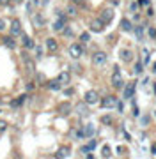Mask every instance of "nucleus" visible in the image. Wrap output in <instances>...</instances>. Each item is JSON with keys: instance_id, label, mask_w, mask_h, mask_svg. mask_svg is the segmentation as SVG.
<instances>
[{"instance_id": "1", "label": "nucleus", "mask_w": 156, "mask_h": 159, "mask_svg": "<svg viewBox=\"0 0 156 159\" xmlns=\"http://www.w3.org/2000/svg\"><path fill=\"white\" fill-rule=\"evenodd\" d=\"M9 32H11L12 37H18V35L23 34V32H21V21H20L18 18L11 20V25H9Z\"/></svg>"}, {"instance_id": "2", "label": "nucleus", "mask_w": 156, "mask_h": 159, "mask_svg": "<svg viewBox=\"0 0 156 159\" xmlns=\"http://www.w3.org/2000/svg\"><path fill=\"white\" fill-rule=\"evenodd\" d=\"M112 85L116 87V89H124V81H122V76H121L119 67H114V74H112Z\"/></svg>"}, {"instance_id": "3", "label": "nucleus", "mask_w": 156, "mask_h": 159, "mask_svg": "<svg viewBox=\"0 0 156 159\" xmlns=\"http://www.w3.org/2000/svg\"><path fill=\"white\" fill-rule=\"evenodd\" d=\"M83 101H85L87 104H98V102H99L98 90H87L85 96H83Z\"/></svg>"}, {"instance_id": "4", "label": "nucleus", "mask_w": 156, "mask_h": 159, "mask_svg": "<svg viewBox=\"0 0 156 159\" xmlns=\"http://www.w3.org/2000/svg\"><path fill=\"white\" fill-rule=\"evenodd\" d=\"M108 60V55L105 53V51H96L92 55V64L94 66H105Z\"/></svg>"}, {"instance_id": "5", "label": "nucleus", "mask_w": 156, "mask_h": 159, "mask_svg": "<svg viewBox=\"0 0 156 159\" xmlns=\"http://www.w3.org/2000/svg\"><path fill=\"white\" fill-rule=\"evenodd\" d=\"M68 51H69V55L73 58H80L82 55H83V46L78 44V43H75V44L69 46V50H68Z\"/></svg>"}, {"instance_id": "6", "label": "nucleus", "mask_w": 156, "mask_h": 159, "mask_svg": "<svg viewBox=\"0 0 156 159\" xmlns=\"http://www.w3.org/2000/svg\"><path fill=\"white\" fill-rule=\"evenodd\" d=\"M99 20H101L105 25L112 23V20H114V11H112V9H103L101 14H99Z\"/></svg>"}, {"instance_id": "7", "label": "nucleus", "mask_w": 156, "mask_h": 159, "mask_svg": "<svg viewBox=\"0 0 156 159\" xmlns=\"http://www.w3.org/2000/svg\"><path fill=\"white\" fill-rule=\"evenodd\" d=\"M116 104H117L116 96H105L103 99H101V106H103V108H116Z\"/></svg>"}, {"instance_id": "8", "label": "nucleus", "mask_w": 156, "mask_h": 159, "mask_svg": "<svg viewBox=\"0 0 156 159\" xmlns=\"http://www.w3.org/2000/svg\"><path fill=\"white\" fill-rule=\"evenodd\" d=\"M119 57H121L122 62H131L133 60V51L130 50V48H122V50L119 51Z\"/></svg>"}, {"instance_id": "9", "label": "nucleus", "mask_w": 156, "mask_h": 159, "mask_svg": "<svg viewBox=\"0 0 156 159\" xmlns=\"http://www.w3.org/2000/svg\"><path fill=\"white\" fill-rule=\"evenodd\" d=\"M69 154H71V148L62 145V147H59V150L55 152V159H66Z\"/></svg>"}, {"instance_id": "10", "label": "nucleus", "mask_w": 156, "mask_h": 159, "mask_svg": "<svg viewBox=\"0 0 156 159\" xmlns=\"http://www.w3.org/2000/svg\"><path fill=\"white\" fill-rule=\"evenodd\" d=\"M91 30H92V32H103L105 30V23L101 21L99 18H96V20L91 21Z\"/></svg>"}, {"instance_id": "11", "label": "nucleus", "mask_w": 156, "mask_h": 159, "mask_svg": "<svg viewBox=\"0 0 156 159\" xmlns=\"http://www.w3.org/2000/svg\"><path fill=\"white\" fill-rule=\"evenodd\" d=\"M2 43H4V46H6V48H9V50H16V41H14V37H12V35H4Z\"/></svg>"}, {"instance_id": "12", "label": "nucleus", "mask_w": 156, "mask_h": 159, "mask_svg": "<svg viewBox=\"0 0 156 159\" xmlns=\"http://www.w3.org/2000/svg\"><path fill=\"white\" fill-rule=\"evenodd\" d=\"M135 87H137L135 81H131V83H128V85L124 87V97H126V99L133 97V94H135Z\"/></svg>"}, {"instance_id": "13", "label": "nucleus", "mask_w": 156, "mask_h": 159, "mask_svg": "<svg viewBox=\"0 0 156 159\" xmlns=\"http://www.w3.org/2000/svg\"><path fill=\"white\" fill-rule=\"evenodd\" d=\"M46 85H48V89H50L52 92H59V90H60V87H62V83H60L57 78H55V80H50V81H46Z\"/></svg>"}, {"instance_id": "14", "label": "nucleus", "mask_w": 156, "mask_h": 159, "mask_svg": "<svg viewBox=\"0 0 156 159\" xmlns=\"http://www.w3.org/2000/svg\"><path fill=\"white\" fill-rule=\"evenodd\" d=\"M45 46H46V50H48V51H57L59 43H57V39H53V37H48L46 43H45Z\"/></svg>"}, {"instance_id": "15", "label": "nucleus", "mask_w": 156, "mask_h": 159, "mask_svg": "<svg viewBox=\"0 0 156 159\" xmlns=\"http://www.w3.org/2000/svg\"><path fill=\"white\" fill-rule=\"evenodd\" d=\"M34 25L37 27V29H43V27L46 25V20H45V16H43V14H34Z\"/></svg>"}, {"instance_id": "16", "label": "nucleus", "mask_w": 156, "mask_h": 159, "mask_svg": "<svg viewBox=\"0 0 156 159\" xmlns=\"http://www.w3.org/2000/svg\"><path fill=\"white\" fill-rule=\"evenodd\" d=\"M64 27H66V16H60L57 21L53 23V30H57V32H62Z\"/></svg>"}, {"instance_id": "17", "label": "nucleus", "mask_w": 156, "mask_h": 159, "mask_svg": "<svg viewBox=\"0 0 156 159\" xmlns=\"http://www.w3.org/2000/svg\"><path fill=\"white\" fill-rule=\"evenodd\" d=\"M21 43H23V46H25V50H34V41L30 39L29 35H21Z\"/></svg>"}, {"instance_id": "18", "label": "nucleus", "mask_w": 156, "mask_h": 159, "mask_svg": "<svg viewBox=\"0 0 156 159\" xmlns=\"http://www.w3.org/2000/svg\"><path fill=\"white\" fill-rule=\"evenodd\" d=\"M27 101V96H20V97H16L14 101H11V108H20V106H23V102Z\"/></svg>"}, {"instance_id": "19", "label": "nucleus", "mask_w": 156, "mask_h": 159, "mask_svg": "<svg viewBox=\"0 0 156 159\" xmlns=\"http://www.w3.org/2000/svg\"><path fill=\"white\" fill-rule=\"evenodd\" d=\"M71 110H73V106H71L69 102H62V104L59 106V113L60 115H68V113H71Z\"/></svg>"}, {"instance_id": "20", "label": "nucleus", "mask_w": 156, "mask_h": 159, "mask_svg": "<svg viewBox=\"0 0 156 159\" xmlns=\"http://www.w3.org/2000/svg\"><path fill=\"white\" fill-rule=\"evenodd\" d=\"M121 29L124 30V32H131L133 30V25H131V21H130L128 18H122L121 20Z\"/></svg>"}, {"instance_id": "21", "label": "nucleus", "mask_w": 156, "mask_h": 159, "mask_svg": "<svg viewBox=\"0 0 156 159\" xmlns=\"http://www.w3.org/2000/svg\"><path fill=\"white\" fill-rule=\"evenodd\" d=\"M69 78H71V76H69V73H68V71H64V73H60V74H59V81H60V83H62V85H66V83H69Z\"/></svg>"}, {"instance_id": "22", "label": "nucleus", "mask_w": 156, "mask_h": 159, "mask_svg": "<svg viewBox=\"0 0 156 159\" xmlns=\"http://www.w3.org/2000/svg\"><path fill=\"white\" fill-rule=\"evenodd\" d=\"M83 134H85V136H92V134H94V125L92 124H87L85 127H83Z\"/></svg>"}, {"instance_id": "23", "label": "nucleus", "mask_w": 156, "mask_h": 159, "mask_svg": "<svg viewBox=\"0 0 156 159\" xmlns=\"http://www.w3.org/2000/svg\"><path fill=\"white\" fill-rule=\"evenodd\" d=\"M101 156H103V157H110V156H112V150H110L108 145H103V147H101Z\"/></svg>"}, {"instance_id": "24", "label": "nucleus", "mask_w": 156, "mask_h": 159, "mask_svg": "<svg viewBox=\"0 0 156 159\" xmlns=\"http://www.w3.org/2000/svg\"><path fill=\"white\" fill-rule=\"evenodd\" d=\"M94 148H96V142H91V143H87L85 147H82V150H83V152H91V150H94Z\"/></svg>"}, {"instance_id": "25", "label": "nucleus", "mask_w": 156, "mask_h": 159, "mask_svg": "<svg viewBox=\"0 0 156 159\" xmlns=\"http://www.w3.org/2000/svg\"><path fill=\"white\" fill-rule=\"evenodd\" d=\"M135 34H137V39H142V37H144V27H142V25H139V27H137V29H135Z\"/></svg>"}, {"instance_id": "26", "label": "nucleus", "mask_w": 156, "mask_h": 159, "mask_svg": "<svg viewBox=\"0 0 156 159\" xmlns=\"http://www.w3.org/2000/svg\"><path fill=\"white\" fill-rule=\"evenodd\" d=\"M35 81H37L39 85L46 83V78H45V74H43V73H37V74H35Z\"/></svg>"}, {"instance_id": "27", "label": "nucleus", "mask_w": 156, "mask_h": 159, "mask_svg": "<svg viewBox=\"0 0 156 159\" xmlns=\"http://www.w3.org/2000/svg\"><path fill=\"white\" fill-rule=\"evenodd\" d=\"M91 41V34L89 32H82L80 34V43H89Z\"/></svg>"}, {"instance_id": "28", "label": "nucleus", "mask_w": 156, "mask_h": 159, "mask_svg": "<svg viewBox=\"0 0 156 159\" xmlns=\"http://www.w3.org/2000/svg\"><path fill=\"white\" fill-rule=\"evenodd\" d=\"M101 124L110 125V124H112V117H110V115H103V117H101Z\"/></svg>"}, {"instance_id": "29", "label": "nucleus", "mask_w": 156, "mask_h": 159, "mask_svg": "<svg viewBox=\"0 0 156 159\" xmlns=\"http://www.w3.org/2000/svg\"><path fill=\"white\" fill-rule=\"evenodd\" d=\"M85 106H89L87 102H85V104H78V106H76V111H78V113H83V115H85V113H87V108H85Z\"/></svg>"}, {"instance_id": "30", "label": "nucleus", "mask_w": 156, "mask_h": 159, "mask_svg": "<svg viewBox=\"0 0 156 159\" xmlns=\"http://www.w3.org/2000/svg\"><path fill=\"white\" fill-rule=\"evenodd\" d=\"M62 34L66 35V37H71V35H73V30H71V27H64V29H62Z\"/></svg>"}, {"instance_id": "31", "label": "nucleus", "mask_w": 156, "mask_h": 159, "mask_svg": "<svg viewBox=\"0 0 156 159\" xmlns=\"http://www.w3.org/2000/svg\"><path fill=\"white\" fill-rule=\"evenodd\" d=\"M68 14H69V16H76V7L75 6H68Z\"/></svg>"}, {"instance_id": "32", "label": "nucleus", "mask_w": 156, "mask_h": 159, "mask_svg": "<svg viewBox=\"0 0 156 159\" xmlns=\"http://www.w3.org/2000/svg\"><path fill=\"white\" fill-rule=\"evenodd\" d=\"M142 69H144L142 62H137V64H135V73H137V74H140V73H142Z\"/></svg>"}, {"instance_id": "33", "label": "nucleus", "mask_w": 156, "mask_h": 159, "mask_svg": "<svg viewBox=\"0 0 156 159\" xmlns=\"http://www.w3.org/2000/svg\"><path fill=\"white\" fill-rule=\"evenodd\" d=\"M142 55H144V64H149V51L144 50L142 51Z\"/></svg>"}, {"instance_id": "34", "label": "nucleus", "mask_w": 156, "mask_h": 159, "mask_svg": "<svg viewBox=\"0 0 156 159\" xmlns=\"http://www.w3.org/2000/svg\"><path fill=\"white\" fill-rule=\"evenodd\" d=\"M6 27H7V21L4 20V18H0V32H2V30H6Z\"/></svg>"}, {"instance_id": "35", "label": "nucleus", "mask_w": 156, "mask_h": 159, "mask_svg": "<svg viewBox=\"0 0 156 159\" xmlns=\"http://www.w3.org/2000/svg\"><path fill=\"white\" fill-rule=\"evenodd\" d=\"M149 37H151V39H156V29H154V27H151V29H149Z\"/></svg>"}, {"instance_id": "36", "label": "nucleus", "mask_w": 156, "mask_h": 159, "mask_svg": "<svg viewBox=\"0 0 156 159\" xmlns=\"http://www.w3.org/2000/svg\"><path fill=\"white\" fill-rule=\"evenodd\" d=\"M139 6H142V7H149V6H151V2H149V0H139Z\"/></svg>"}, {"instance_id": "37", "label": "nucleus", "mask_w": 156, "mask_h": 159, "mask_svg": "<svg viewBox=\"0 0 156 159\" xmlns=\"http://www.w3.org/2000/svg\"><path fill=\"white\" fill-rule=\"evenodd\" d=\"M6 129H7V122H4V120H0V133H4Z\"/></svg>"}, {"instance_id": "38", "label": "nucleus", "mask_w": 156, "mask_h": 159, "mask_svg": "<svg viewBox=\"0 0 156 159\" xmlns=\"http://www.w3.org/2000/svg\"><path fill=\"white\" fill-rule=\"evenodd\" d=\"M73 94H75V90H73V89H66V90H64V96H66V97L73 96Z\"/></svg>"}, {"instance_id": "39", "label": "nucleus", "mask_w": 156, "mask_h": 159, "mask_svg": "<svg viewBox=\"0 0 156 159\" xmlns=\"http://www.w3.org/2000/svg\"><path fill=\"white\" fill-rule=\"evenodd\" d=\"M34 89H35V85L32 83V81H30V83H27V92H32Z\"/></svg>"}, {"instance_id": "40", "label": "nucleus", "mask_w": 156, "mask_h": 159, "mask_svg": "<svg viewBox=\"0 0 156 159\" xmlns=\"http://www.w3.org/2000/svg\"><path fill=\"white\" fill-rule=\"evenodd\" d=\"M11 4V0H0V6H9Z\"/></svg>"}, {"instance_id": "41", "label": "nucleus", "mask_w": 156, "mask_h": 159, "mask_svg": "<svg viewBox=\"0 0 156 159\" xmlns=\"http://www.w3.org/2000/svg\"><path fill=\"white\" fill-rule=\"evenodd\" d=\"M73 4H78V6H82V4H83V0H73Z\"/></svg>"}, {"instance_id": "42", "label": "nucleus", "mask_w": 156, "mask_h": 159, "mask_svg": "<svg viewBox=\"0 0 156 159\" xmlns=\"http://www.w3.org/2000/svg\"><path fill=\"white\" fill-rule=\"evenodd\" d=\"M112 6H119V0H112Z\"/></svg>"}, {"instance_id": "43", "label": "nucleus", "mask_w": 156, "mask_h": 159, "mask_svg": "<svg viewBox=\"0 0 156 159\" xmlns=\"http://www.w3.org/2000/svg\"><path fill=\"white\" fill-rule=\"evenodd\" d=\"M151 152H153V154H156V143L153 145V148H151Z\"/></svg>"}, {"instance_id": "44", "label": "nucleus", "mask_w": 156, "mask_h": 159, "mask_svg": "<svg viewBox=\"0 0 156 159\" xmlns=\"http://www.w3.org/2000/svg\"><path fill=\"white\" fill-rule=\"evenodd\" d=\"M153 73L156 74V64H154V66H153Z\"/></svg>"}, {"instance_id": "45", "label": "nucleus", "mask_w": 156, "mask_h": 159, "mask_svg": "<svg viewBox=\"0 0 156 159\" xmlns=\"http://www.w3.org/2000/svg\"><path fill=\"white\" fill-rule=\"evenodd\" d=\"M87 159H94V157H92V156H87Z\"/></svg>"}, {"instance_id": "46", "label": "nucleus", "mask_w": 156, "mask_h": 159, "mask_svg": "<svg viewBox=\"0 0 156 159\" xmlns=\"http://www.w3.org/2000/svg\"><path fill=\"white\" fill-rule=\"evenodd\" d=\"M154 94H156V85H154Z\"/></svg>"}]
</instances>
